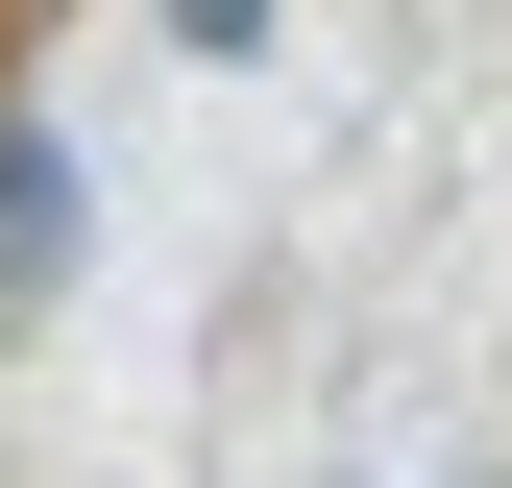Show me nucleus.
<instances>
[{"label":"nucleus","mask_w":512,"mask_h":488,"mask_svg":"<svg viewBox=\"0 0 512 488\" xmlns=\"http://www.w3.org/2000/svg\"><path fill=\"white\" fill-rule=\"evenodd\" d=\"M74 269V196H49V147H0V293H49Z\"/></svg>","instance_id":"f257e3e1"},{"label":"nucleus","mask_w":512,"mask_h":488,"mask_svg":"<svg viewBox=\"0 0 512 488\" xmlns=\"http://www.w3.org/2000/svg\"><path fill=\"white\" fill-rule=\"evenodd\" d=\"M244 25H269V0H171V49H244Z\"/></svg>","instance_id":"f03ea898"}]
</instances>
